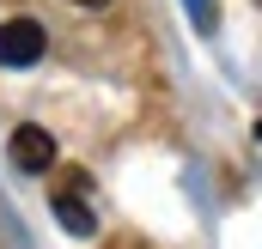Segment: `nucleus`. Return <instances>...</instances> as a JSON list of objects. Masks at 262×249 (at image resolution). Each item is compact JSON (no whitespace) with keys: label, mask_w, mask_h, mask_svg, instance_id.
<instances>
[{"label":"nucleus","mask_w":262,"mask_h":249,"mask_svg":"<svg viewBox=\"0 0 262 249\" xmlns=\"http://www.w3.org/2000/svg\"><path fill=\"white\" fill-rule=\"evenodd\" d=\"M49 201H55V219H61L73 237H92V231H98V207H92V183H85V170H61L55 188H49Z\"/></svg>","instance_id":"obj_1"},{"label":"nucleus","mask_w":262,"mask_h":249,"mask_svg":"<svg viewBox=\"0 0 262 249\" xmlns=\"http://www.w3.org/2000/svg\"><path fill=\"white\" fill-rule=\"evenodd\" d=\"M43 61V24L37 18H6L0 24V67H31Z\"/></svg>","instance_id":"obj_2"},{"label":"nucleus","mask_w":262,"mask_h":249,"mask_svg":"<svg viewBox=\"0 0 262 249\" xmlns=\"http://www.w3.org/2000/svg\"><path fill=\"white\" fill-rule=\"evenodd\" d=\"M6 152H12V170H25V177H43V170H55V140H49L43 128H18Z\"/></svg>","instance_id":"obj_3"},{"label":"nucleus","mask_w":262,"mask_h":249,"mask_svg":"<svg viewBox=\"0 0 262 249\" xmlns=\"http://www.w3.org/2000/svg\"><path fill=\"white\" fill-rule=\"evenodd\" d=\"M183 6H189L195 31H213V24H220V0H183Z\"/></svg>","instance_id":"obj_4"},{"label":"nucleus","mask_w":262,"mask_h":249,"mask_svg":"<svg viewBox=\"0 0 262 249\" xmlns=\"http://www.w3.org/2000/svg\"><path fill=\"white\" fill-rule=\"evenodd\" d=\"M104 249H152V243H146V237H110Z\"/></svg>","instance_id":"obj_5"},{"label":"nucleus","mask_w":262,"mask_h":249,"mask_svg":"<svg viewBox=\"0 0 262 249\" xmlns=\"http://www.w3.org/2000/svg\"><path fill=\"white\" fill-rule=\"evenodd\" d=\"M73 6H104V0H73Z\"/></svg>","instance_id":"obj_6"}]
</instances>
